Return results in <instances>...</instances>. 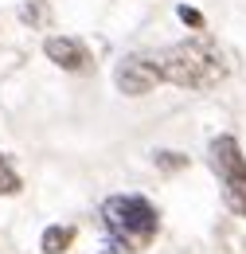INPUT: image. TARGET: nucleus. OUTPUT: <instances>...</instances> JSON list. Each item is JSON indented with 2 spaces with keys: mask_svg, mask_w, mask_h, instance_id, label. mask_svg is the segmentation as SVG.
<instances>
[{
  "mask_svg": "<svg viewBox=\"0 0 246 254\" xmlns=\"http://www.w3.org/2000/svg\"><path fill=\"white\" fill-rule=\"evenodd\" d=\"M176 16H180L184 24H191V28H203V16H199L195 8H187V4H180V8H176Z\"/></svg>",
  "mask_w": 246,
  "mask_h": 254,
  "instance_id": "9d476101",
  "label": "nucleus"
},
{
  "mask_svg": "<svg viewBox=\"0 0 246 254\" xmlns=\"http://www.w3.org/2000/svg\"><path fill=\"white\" fill-rule=\"evenodd\" d=\"M160 66V82L184 86V90H211L231 74V59L215 39L195 35V39H180L172 47H164L156 55Z\"/></svg>",
  "mask_w": 246,
  "mask_h": 254,
  "instance_id": "f257e3e1",
  "label": "nucleus"
},
{
  "mask_svg": "<svg viewBox=\"0 0 246 254\" xmlns=\"http://www.w3.org/2000/svg\"><path fill=\"white\" fill-rule=\"evenodd\" d=\"M20 20L31 24V28L51 24V8H47V0H28V4H20Z\"/></svg>",
  "mask_w": 246,
  "mask_h": 254,
  "instance_id": "0eeeda50",
  "label": "nucleus"
},
{
  "mask_svg": "<svg viewBox=\"0 0 246 254\" xmlns=\"http://www.w3.org/2000/svg\"><path fill=\"white\" fill-rule=\"evenodd\" d=\"M156 164H160L164 172H176V168H184V164H187V157H176V153L164 149V153H156Z\"/></svg>",
  "mask_w": 246,
  "mask_h": 254,
  "instance_id": "1a4fd4ad",
  "label": "nucleus"
},
{
  "mask_svg": "<svg viewBox=\"0 0 246 254\" xmlns=\"http://www.w3.org/2000/svg\"><path fill=\"white\" fill-rule=\"evenodd\" d=\"M114 82H118V90L125 98H141L156 90V82H160V66H156V55H125L118 70H114Z\"/></svg>",
  "mask_w": 246,
  "mask_h": 254,
  "instance_id": "20e7f679",
  "label": "nucleus"
},
{
  "mask_svg": "<svg viewBox=\"0 0 246 254\" xmlns=\"http://www.w3.org/2000/svg\"><path fill=\"white\" fill-rule=\"evenodd\" d=\"M20 191V176L12 172V164L0 157V195H16Z\"/></svg>",
  "mask_w": 246,
  "mask_h": 254,
  "instance_id": "6e6552de",
  "label": "nucleus"
},
{
  "mask_svg": "<svg viewBox=\"0 0 246 254\" xmlns=\"http://www.w3.org/2000/svg\"><path fill=\"white\" fill-rule=\"evenodd\" d=\"M70 243H74V227H70V223H66V227H47V231H43V254H62Z\"/></svg>",
  "mask_w": 246,
  "mask_h": 254,
  "instance_id": "423d86ee",
  "label": "nucleus"
},
{
  "mask_svg": "<svg viewBox=\"0 0 246 254\" xmlns=\"http://www.w3.org/2000/svg\"><path fill=\"white\" fill-rule=\"evenodd\" d=\"M211 172L219 176L223 203L246 219V157H243V145L231 133L211 141Z\"/></svg>",
  "mask_w": 246,
  "mask_h": 254,
  "instance_id": "7ed1b4c3",
  "label": "nucleus"
},
{
  "mask_svg": "<svg viewBox=\"0 0 246 254\" xmlns=\"http://www.w3.org/2000/svg\"><path fill=\"white\" fill-rule=\"evenodd\" d=\"M102 223L118 251H145L160 231V215L145 195H110L102 203Z\"/></svg>",
  "mask_w": 246,
  "mask_h": 254,
  "instance_id": "f03ea898",
  "label": "nucleus"
},
{
  "mask_svg": "<svg viewBox=\"0 0 246 254\" xmlns=\"http://www.w3.org/2000/svg\"><path fill=\"white\" fill-rule=\"evenodd\" d=\"M43 51H47V59L55 66H62V70H86V66H90L86 43L74 39V35H51V39L43 43Z\"/></svg>",
  "mask_w": 246,
  "mask_h": 254,
  "instance_id": "39448f33",
  "label": "nucleus"
}]
</instances>
